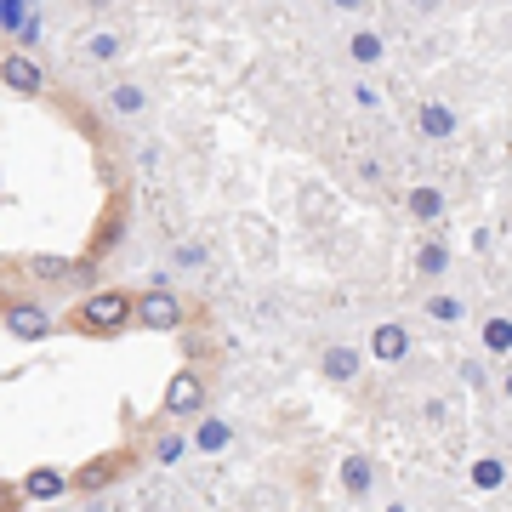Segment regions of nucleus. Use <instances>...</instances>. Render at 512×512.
Masks as SVG:
<instances>
[{"label":"nucleus","mask_w":512,"mask_h":512,"mask_svg":"<svg viewBox=\"0 0 512 512\" xmlns=\"http://www.w3.org/2000/svg\"><path fill=\"white\" fill-rule=\"evenodd\" d=\"M131 319H137V296L131 291H86L80 302L69 308V330H80V336H120V330H131Z\"/></svg>","instance_id":"nucleus-1"},{"label":"nucleus","mask_w":512,"mask_h":512,"mask_svg":"<svg viewBox=\"0 0 512 512\" xmlns=\"http://www.w3.org/2000/svg\"><path fill=\"white\" fill-rule=\"evenodd\" d=\"M188 319V308H183V296H171V291H143L137 296V319L131 325H148V330H177Z\"/></svg>","instance_id":"nucleus-2"},{"label":"nucleus","mask_w":512,"mask_h":512,"mask_svg":"<svg viewBox=\"0 0 512 512\" xmlns=\"http://www.w3.org/2000/svg\"><path fill=\"white\" fill-rule=\"evenodd\" d=\"M0 86H6V92H18V97H40V92H46V69H40L35 57L18 46V52L0 57Z\"/></svg>","instance_id":"nucleus-3"},{"label":"nucleus","mask_w":512,"mask_h":512,"mask_svg":"<svg viewBox=\"0 0 512 512\" xmlns=\"http://www.w3.org/2000/svg\"><path fill=\"white\" fill-rule=\"evenodd\" d=\"M165 416H177V421H188V416H200L205 410V382H200V370H177L171 382H165Z\"/></svg>","instance_id":"nucleus-4"},{"label":"nucleus","mask_w":512,"mask_h":512,"mask_svg":"<svg viewBox=\"0 0 512 512\" xmlns=\"http://www.w3.org/2000/svg\"><path fill=\"white\" fill-rule=\"evenodd\" d=\"M0 330H12L18 342H46V336H52V313L40 308V302H6Z\"/></svg>","instance_id":"nucleus-5"},{"label":"nucleus","mask_w":512,"mask_h":512,"mask_svg":"<svg viewBox=\"0 0 512 512\" xmlns=\"http://www.w3.org/2000/svg\"><path fill=\"white\" fill-rule=\"evenodd\" d=\"M126 467H131L126 450H114V456H92L86 467H80V473L69 478V490H103V484H114V478L126 473Z\"/></svg>","instance_id":"nucleus-6"},{"label":"nucleus","mask_w":512,"mask_h":512,"mask_svg":"<svg viewBox=\"0 0 512 512\" xmlns=\"http://www.w3.org/2000/svg\"><path fill=\"white\" fill-rule=\"evenodd\" d=\"M23 490V501H35V507H46V501H63L69 495V478L57 473V467H35V473L18 484Z\"/></svg>","instance_id":"nucleus-7"},{"label":"nucleus","mask_w":512,"mask_h":512,"mask_svg":"<svg viewBox=\"0 0 512 512\" xmlns=\"http://www.w3.org/2000/svg\"><path fill=\"white\" fill-rule=\"evenodd\" d=\"M404 353H410V330H404V325H376V330H370V359L399 365Z\"/></svg>","instance_id":"nucleus-8"},{"label":"nucleus","mask_w":512,"mask_h":512,"mask_svg":"<svg viewBox=\"0 0 512 512\" xmlns=\"http://www.w3.org/2000/svg\"><path fill=\"white\" fill-rule=\"evenodd\" d=\"M342 490H348L353 501H365V495L376 490V461H370V456H348V461H342Z\"/></svg>","instance_id":"nucleus-9"},{"label":"nucleus","mask_w":512,"mask_h":512,"mask_svg":"<svg viewBox=\"0 0 512 512\" xmlns=\"http://www.w3.org/2000/svg\"><path fill=\"white\" fill-rule=\"evenodd\" d=\"M416 126H421V137L444 143V137H456V109H444V103H421Z\"/></svg>","instance_id":"nucleus-10"},{"label":"nucleus","mask_w":512,"mask_h":512,"mask_svg":"<svg viewBox=\"0 0 512 512\" xmlns=\"http://www.w3.org/2000/svg\"><path fill=\"white\" fill-rule=\"evenodd\" d=\"M234 444V427L228 421H217V416H205L200 421V433L188 439V450H205V456H217V450H228Z\"/></svg>","instance_id":"nucleus-11"},{"label":"nucleus","mask_w":512,"mask_h":512,"mask_svg":"<svg viewBox=\"0 0 512 512\" xmlns=\"http://www.w3.org/2000/svg\"><path fill=\"white\" fill-rule=\"evenodd\" d=\"M23 268H29V279H40V285H63V279H74L69 256H29Z\"/></svg>","instance_id":"nucleus-12"},{"label":"nucleus","mask_w":512,"mask_h":512,"mask_svg":"<svg viewBox=\"0 0 512 512\" xmlns=\"http://www.w3.org/2000/svg\"><path fill=\"white\" fill-rule=\"evenodd\" d=\"M109 109L137 120V114L148 109V92H143V86H131V80H114V86H109Z\"/></svg>","instance_id":"nucleus-13"},{"label":"nucleus","mask_w":512,"mask_h":512,"mask_svg":"<svg viewBox=\"0 0 512 512\" xmlns=\"http://www.w3.org/2000/svg\"><path fill=\"white\" fill-rule=\"evenodd\" d=\"M404 205H410V217H416V222H439L444 217V194H439V188H410Z\"/></svg>","instance_id":"nucleus-14"},{"label":"nucleus","mask_w":512,"mask_h":512,"mask_svg":"<svg viewBox=\"0 0 512 512\" xmlns=\"http://www.w3.org/2000/svg\"><path fill=\"white\" fill-rule=\"evenodd\" d=\"M382 35H376V29H353V40H348V57L353 63H359V69H370V63H382Z\"/></svg>","instance_id":"nucleus-15"},{"label":"nucleus","mask_w":512,"mask_h":512,"mask_svg":"<svg viewBox=\"0 0 512 512\" xmlns=\"http://www.w3.org/2000/svg\"><path fill=\"white\" fill-rule=\"evenodd\" d=\"M325 376L330 382H353V376H359V353L353 348H330L325 353Z\"/></svg>","instance_id":"nucleus-16"},{"label":"nucleus","mask_w":512,"mask_h":512,"mask_svg":"<svg viewBox=\"0 0 512 512\" xmlns=\"http://www.w3.org/2000/svg\"><path fill=\"white\" fill-rule=\"evenodd\" d=\"M416 268H421V279H444L450 274V251H444V245H421Z\"/></svg>","instance_id":"nucleus-17"},{"label":"nucleus","mask_w":512,"mask_h":512,"mask_svg":"<svg viewBox=\"0 0 512 512\" xmlns=\"http://www.w3.org/2000/svg\"><path fill=\"white\" fill-rule=\"evenodd\" d=\"M473 484H478V490H501V484H507V467H501L495 456L473 461Z\"/></svg>","instance_id":"nucleus-18"},{"label":"nucleus","mask_w":512,"mask_h":512,"mask_svg":"<svg viewBox=\"0 0 512 512\" xmlns=\"http://www.w3.org/2000/svg\"><path fill=\"white\" fill-rule=\"evenodd\" d=\"M183 456H188L183 433H160V439H154V461H160V467H171V461H183Z\"/></svg>","instance_id":"nucleus-19"},{"label":"nucleus","mask_w":512,"mask_h":512,"mask_svg":"<svg viewBox=\"0 0 512 512\" xmlns=\"http://www.w3.org/2000/svg\"><path fill=\"white\" fill-rule=\"evenodd\" d=\"M484 348H490V353H512V319H490V325H484Z\"/></svg>","instance_id":"nucleus-20"},{"label":"nucleus","mask_w":512,"mask_h":512,"mask_svg":"<svg viewBox=\"0 0 512 512\" xmlns=\"http://www.w3.org/2000/svg\"><path fill=\"white\" fill-rule=\"evenodd\" d=\"M427 313H433L439 325H456V319H461V302H456V296H427Z\"/></svg>","instance_id":"nucleus-21"},{"label":"nucleus","mask_w":512,"mask_h":512,"mask_svg":"<svg viewBox=\"0 0 512 512\" xmlns=\"http://www.w3.org/2000/svg\"><path fill=\"white\" fill-rule=\"evenodd\" d=\"M120 46H126V40L109 35V29H103V35H92V57H120Z\"/></svg>","instance_id":"nucleus-22"},{"label":"nucleus","mask_w":512,"mask_h":512,"mask_svg":"<svg viewBox=\"0 0 512 512\" xmlns=\"http://www.w3.org/2000/svg\"><path fill=\"white\" fill-rule=\"evenodd\" d=\"M171 262H177V268H205V245H177Z\"/></svg>","instance_id":"nucleus-23"},{"label":"nucleus","mask_w":512,"mask_h":512,"mask_svg":"<svg viewBox=\"0 0 512 512\" xmlns=\"http://www.w3.org/2000/svg\"><path fill=\"white\" fill-rule=\"evenodd\" d=\"M23 501V490H12V484H0V507H18Z\"/></svg>","instance_id":"nucleus-24"},{"label":"nucleus","mask_w":512,"mask_h":512,"mask_svg":"<svg viewBox=\"0 0 512 512\" xmlns=\"http://www.w3.org/2000/svg\"><path fill=\"white\" fill-rule=\"evenodd\" d=\"M336 6H342V12H365L370 0H336Z\"/></svg>","instance_id":"nucleus-25"},{"label":"nucleus","mask_w":512,"mask_h":512,"mask_svg":"<svg viewBox=\"0 0 512 512\" xmlns=\"http://www.w3.org/2000/svg\"><path fill=\"white\" fill-rule=\"evenodd\" d=\"M410 6H416V12H439V0H410Z\"/></svg>","instance_id":"nucleus-26"},{"label":"nucleus","mask_w":512,"mask_h":512,"mask_svg":"<svg viewBox=\"0 0 512 512\" xmlns=\"http://www.w3.org/2000/svg\"><path fill=\"white\" fill-rule=\"evenodd\" d=\"M6 302H12V296H6V291H0V313H6Z\"/></svg>","instance_id":"nucleus-27"},{"label":"nucleus","mask_w":512,"mask_h":512,"mask_svg":"<svg viewBox=\"0 0 512 512\" xmlns=\"http://www.w3.org/2000/svg\"><path fill=\"white\" fill-rule=\"evenodd\" d=\"M507 399H512V370H507Z\"/></svg>","instance_id":"nucleus-28"}]
</instances>
